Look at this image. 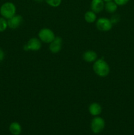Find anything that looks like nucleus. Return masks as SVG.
I'll return each mask as SVG.
<instances>
[{
    "instance_id": "obj_5",
    "label": "nucleus",
    "mask_w": 134,
    "mask_h": 135,
    "mask_svg": "<svg viewBox=\"0 0 134 135\" xmlns=\"http://www.w3.org/2000/svg\"><path fill=\"white\" fill-rule=\"evenodd\" d=\"M113 24L111 21L107 18H99L96 22V26L97 29L102 32H108L112 28Z\"/></svg>"
},
{
    "instance_id": "obj_12",
    "label": "nucleus",
    "mask_w": 134,
    "mask_h": 135,
    "mask_svg": "<svg viewBox=\"0 0 134 135\" xmlns=\"http://www.w3.org/2000/svg\"><path fill=\"white\" fill-rule=\"evenodd\" d=\"M9 131L13 135H19L22 132V127L18 123L13 122L9 126Z\"/></svg>"
},
{
    "instance_id": "obj_19",
    "label": "nucleus",
    "mask_w": 134,
    "mask_h": 135,
    "mask_svg": "<svg viewBox=\"0 0 134 135\" xmlns=\"http://www.w3.org/2000/svg\"><path fill=\"white\" fill-rule=\"evenodd\" d=\"M4 57H5V54H4V51H3V50H1L0 48V62L2 61L4 59Z\"/></svg>"
},
{
    "instance_id": "obj_6",
    "label": "nucleus",
    "mask_w": 134,
    "mask_h": 135,
    "mask_svg": "<svg viewBox=\"0 0 134 135\" xmlns=\"http://www.w3.org/2000/svg\"><path fill=\"white\" fill-rule=\"evenodd\" d=\"M42 47V43L40 40L36 38H32L28 40L24 47V50L26 51H38Z\"/></svg>"
},
{
    "instance_id": "obj_3",
    "label": "nucleus",
    "mask_w": 134,
    "mask_h": 135,
    "mask_svg": "<svg viewBox=\"0 0 134 135\" xmlns=\"http://www.w3.org/2000/svg\"><path fill=\"white\" fill-rule=\"evenodd\" d=\"M105 127V121L102 117L96 116L91 122V129L95 134H99L104 130Z\"/></svg>"
},
{
    "instance_id": "obj_17",
    "label": "nucleus",
    "mask_w": 134,
    "mask_h": 135,
    "mask_svg": "<svg viewBox=\"0 0 134 135\" xmlns=\"http://www.w3.org/2000/svg\"><path fill=\"white\" fill-rule=\"evenodd\" d=\"M130 0H114V2L117 4V5L120 6H123V5H126L129 2Z\"/></svg>"
},
{
    "instance_id": "obj_14",
    "label": "nucleus",
    "mask_w": 134,
    "mask_h": 135,
    "mask_svg": "<svg viewBox=\"0 0 134 135\" xmlns=\"http://www.w3.org/2000/svg\"><path fill=\"white\" fill-rule=\"evenodd\" d=\"M84 18H85V21L88 23H93L97 19V16H96V13L92 11H87L85 13L84 15Z\"/></svg>"
},
{
    "instance_id": "obj_10",
    "label": "nucleus",
    "mask_w": 134,
    "mask_h": 135,
    "mask_svg": "<svg viewBox=\"0 0 134 135\" xmlns=\"http://www.w3.org/2000/svg\"><path fill=\"white\" fill-rule=\"evenodd\" d=\"M83 59L85 61L92 63L95 61L97 58V54L93 50H87L83 54Z\"/></svg>"
},
{
    "instance_id": "obj_15",
    "label": "nucleus",
    "mask_w": 134,
    "mask_h": 135,
    "mask_svg": "<svg viewBox=\"0 0 134 135\" xmlns=\"http://www.w3.org/2000/svg\"><path fill=\"white\" fill-rule=\"evenodd\" d=\"M7 27V21L3 17H0V32L5 31Z\"/></svg>"
},
{
    "instance_id": "obj_21",
    "label": "nucleus",
    "mask_w": 134,
    "mask_h": 135,
    "mask_svg": "<svg viewBox=\"0 0 134 135\" xmlns=\"http://www.w3.org/2000/svg\"><path fill=\"white\" fill-rule=\"evenodd\" d=\"M34 1H38V2H40V1H43V0H34Z\"/></svg>"
},
{
    "instance_id": "obj_9",
    "label": "nucleus",
    "mask_w": 134,
    "mask_h": 135,
    "mask_svg": "<svg viewBox=\"0 0 134 135\" xmlns=\"http://www.w3.org/2000/svg\"><path fill=\"white\" fill-rule=\"evenodd\" d=\"M105 8L103 0H92L91 3V9L95 13H99Z\"/></svg>"
},
{
    "instance_id": "obj_13",
    "label": "nucleus",
    "mask_w": 134,
    "mask_h": 135,
    "mask_svg": "<svg viewBox=\"0 0 134 135\" xmlns=\"http://www.w3.org/2000/svg\"><path fill=\"white\" fill-rule=\"evenodd\" d=\"M117 8L118 5L114 1H108L106 2V4H105V9L107 13H114L117 10Z\"/></svg>"
},
{
    "instance_id": "obj_11",
    "label": "nucleus",
    "mask_w": 134,
    "mask_h": 135,
    "mask_svg": "<svg viewBox=\"0 0 134 135\" xmlns=\"http://www.w3.org/2000/svg\"><path fill=\"white\" fill-rule=\"evenodd\" d=\"M89 112L91 115L96 117V116H98L101 113L102 108H101V105L98 103H92L89 107Z\"/></svg>"
},
{
    "instance_id": "obj_4",
    "label": "nucleus",
    "mask_w": 134,
    "mask_h": 135,
    "mask_svg": "<svg viewBox=\"0 0 134 135\" xmlns=\"http://www.w3.org/2000/svg\"><path fill=\"white\" fill-rule=\"evenodd\" d=\"M38 36L42 42L46 44H50L55 38V34L49 28H44L39 30Z\"/></svg>"
},
{
    "instance_id": "obj_18",
    "label": "nucleus",
    "mask_w": 134,
    "mask_h": 135,
    "mask_svg": "<svg viewBox=\"0 0 134 135\" xmlns=\"http://www.w3.org/2000/svg\"><path fill=\"white\" fill-rule=\"evenodd\" d=\"M117 17H118L117 16H113V17H112L111 20H110V21H111V22H112V24L116 23V22H118V20H119V18H117Z\"/></svg>"
},
{
    "instance_id": "obj_7",
    "label": "nucleus",
    "mask_w": 134,
    "mask_h": 135,
    "mask_svg": "<svg viewBox=\"0 0 134 135\" xmlns=\"http://www.w3.org/2000/svg\"><path fill=\"white\" fill-rule=\"evenodd\" d=\"M62 44H63V39L60 37H55V39L50 43L49 46L50 51L53 54H57L61 50Z\"/></svg>"
},
{
    "instance_id": "obj_1",
    "label": "nucleus",
    "mask_w": 134,
    "mask_h": 135,
    "mask_svg": "<svg viewBox=\"0 0 134 135\" xmlns=\"http://www.w3.org/2000/svg\"><path fill=\"white\" fill-rule=\"evenodd\" d=\"M93 69L96 75L101 77L108 76L110 73V67L109 64L103 59H99L95 61Z\"/></svg>"
},
{
    "instance_id": "obj_20",
    "label": "nucleus",
    "mask_w": 134,
    "mask_h": 135,
    "mask_svg": "<svg viewBox=\"0 0 134 135\" xmlns=\"http://www.w3.org/2000/svg\"><path fill=\"white\" fill-rule=\"evenodd\" d=\"M104 1H105V2H108V1H112V0H103Z\"/></svg>"
},
{
    "instance_id": "obj_2",
    "label": "nucleus",
    "mask_w": 134,
    "mask_h": 135,
    "mask_svg": "<svg viewBox=\"0 0 134 135\" xmlns=\"http://www.w3.org/2000/svg\"><path fill=\"white\" fill-rule=\"evenodd\" d=\"M0 13L5 19L11 18L16 14V7L11 2L4 3L0 8Z\"/></svg>"
},
{
    "instance_id": "obj_16",
    "label": "nucleus",
    "mask_w": 134,
    "mask_h": 135,
    "mask_svg": "<svg viewBox=\"0 0 134 135\" xmlns=\"http://www.w3.org/2000/svg\"><path fill=\"white\" fill-rule=\"evenodd\" d=\"M49 6L53 7H57L61 4L62 0H45Z\"/></svg>"
},
{
    "instance_id": "obj_8",
    "label": "nucleus",
    "mask_w": 134,
    "mask_h": 135,
    "mask_svg": "<svg viewBox=\"0 0 134 135\" xmlns=\"http://www.w3.org/2000/svg\"><path fill=\"white\" fill-rule=\"evenodd\" d=\"M23 18L21 15H14L11 18H9L7 21L8 26L11 29H16L19 27L22 23Z\"/></svg>"
}]
</instances>
